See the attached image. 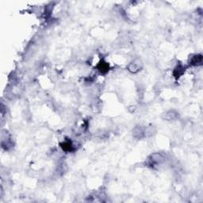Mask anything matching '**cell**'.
Listing matches in <instances>:
<instances>
[{
    "label": "cell",
    "instance_id": "cell-5",
    "mask_svg": "<svg viewBox=\"0 0 203 203\" xmlns=\"http://www.w3.org/2000/svg\"><path fill=\"white\" fill-rule=\"evenodd\" d=\"M177 113L176 112H175L174 110H170V111H168L166 114V115H165V119H167V120H169V121H171V120H175V119L176 118H177Z\"/></svg>",
    "mask_w": 203,
    "mask_h": 203
},
{
    "label": "cell",
    "instance_id": "cell-1",
    "mask_svg": "<svg viewBox=\"0 0 203 203\" xmlns=\"http://www.w3.org/2000/svg\"><path fill=\"white\" fill-rule=\"evenodd\" d=\"M141 68H142V62L140 60H135L128 66L129 71L133 73L137 72Z\"/></svg>",
    "mask_w": 203,
    "mask_h": 203
},
{
    "label": "cell",
    "instance_id": "cell-4",
    "mask_svg": "<svg viewBox=\"0 0 203 203\" xmlns=\"http://www.w3.org/2000/svg\"><path fill=\"white\" fill-rule=\"evenodd\" d=\"M202 62V55H196L191 60V64L193 65H199Z\"/></svg>",
    "mask_w": 203,
    "mask_h": 203
},
{
    "label": "cell",
    "instance_id": "cell-2",
    "mask_svg": "<svg viewBox=\"0 0 203 203\" xmlns=\"http://www.w3.org/2000/svg\"><path fill=\"white\" fill-rule=\"evenodd\" d=\"M164 160V158L160 153H154L153 155L151 156L150 162L151 164H160Z\"/></svg>",
    "mask_w": 203,
    "mask_h": 203
},
{
    "label": "cell",
    "instance_id": "cell-3",
    "mask_svg": "<svg viewBox=\"0 0 203 203\" xmlns=\"http://www.w3.org/2000/svg\"><path fill=\"white\" fill-rule=\"evenodd\" d=\"M133 136L137 138H142L145 136V130L141 127H136L133 130Z\"/></svg>",
    "mask_w": 203,
    "mask_h": 203
}]
</instances>
